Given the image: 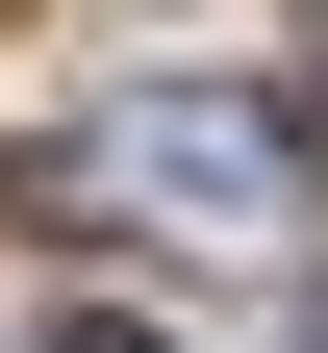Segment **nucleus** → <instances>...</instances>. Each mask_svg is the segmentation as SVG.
I'll return each instance as SVG.
<instances>
[{"instance_id": "2", "label": "nucleus", "mask_w": 328, "mask_h": 353, "mask_svg": "<svg viewBox=\"0 0 328 353\" xmlns=\"http://www.w3.org/2000/svg\"><path fill=\"white\" fill-rule=\"evenodd\" d=\"M26 353H177V328H126V303H51V328H26Z\"/></svg>"}, {"instance_id": "1", "label": "nucleus", "mask_w": 328, "mask_h": 353, "mask_svg": "<svg viewBox=\"0 0 328 353\" xmlns=\"http://www.w3.org/2000/svg\"><path fill=\"white\" fill-rule=\"evenodd\" d=\"M26 202H126V228H278L303 202V126H253V101H102L76 152H26Z\"/></svg>"}, {"instance_id": "3", "label": "nucleus", "mask_w": 328, "mask_h": 353, "mask_svg": "<svg viewBox=\"0 0 328 353\" xmlns=\"http://www.w3.org/2000/svg\"><path fill=\"white\" fill-rule=\"evenodd\" d=\"M303 152H328V101H303Z\"/></svg>"}]
</instances>
